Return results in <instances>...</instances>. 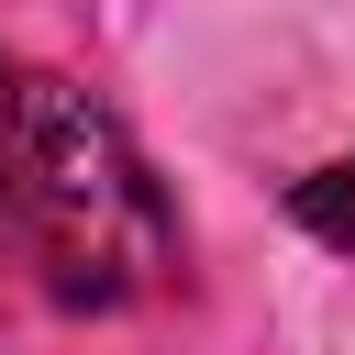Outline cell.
<instances>
[{
	"mask_svg": "<svg viewBox=\"0 0 355 355\" xmlns=\"http://www.w3.org/2000/svg\"><path fill=\"white\" fill-rule=\"evenodd\" d=\"M288 222L333 255H355V155H322L311 178H288Z\"/></svg>",
	"mask_w": 355,
	"mask_h": 355,
	"instance_id": "7a4b0ae2",
	"label": "cell"
},
{
	"mask_svg": "<svg viewBox=\"0 0 355 355\" xmlns=\"http://www.w3.org/2000/svg\"><path fill=\"white\" fill-rule=\"evenodd\" d=\"M0 266H22L55 311H133L178 277V211L122 133L111 100L78 78H11V155H0Z\"/></svg>",
	"mask_w": 355,
	"mask_h": 355,
	"instance_id": "6da1fadb",
	"label": "cell"
},
{
	"mask_svg": "<svg viewBox=\"0 0 355 355\" xmlns=\"http://www.w3.org/2000/svg\"><path fill=\"white\" fill-rule=\"evenodd\" d=\"M11 78H22V67H0V155H11Z\"/></svg>",
	"mask_w": 355,
	"mask_h": 355,
	"instance_id": "3957f363",
	"label": "cell"
}]
</instances>
